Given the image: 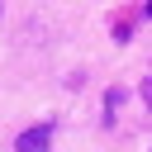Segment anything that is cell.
<instances>
[{"mask_svg": "<svg viewBox=\"0 0 152 152\" xmlns=\"http://www.w3.org/2000/svg\"><path fill=\"white\" fill-rule=\"evenodd\" d=\"M48 142H52V128H48V124H38V128H28V133H19V142H14V152H48Z\"/></svg>", "mask_w": 152, "mask_h": 152, "instance_id": "1", "label": "cell"}]
</instances>
